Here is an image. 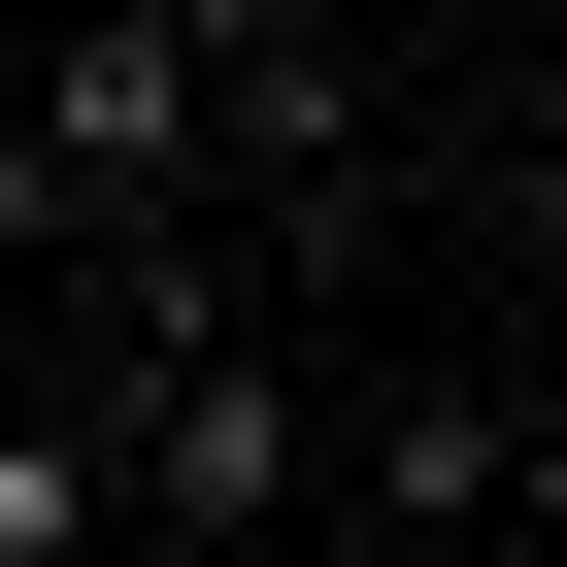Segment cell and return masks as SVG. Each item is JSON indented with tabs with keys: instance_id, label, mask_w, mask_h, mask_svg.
<instances>
[{
	"instance_id": "6da1fadb",
	"label": "cell",
	"mask_w": 567,
	"mask_h": 567,
	"mask_svg": "<svg viewBox=\"0 0 567 567\" xmlns=\"http://www.w3.org/2000/svg\"><path fill=\"white\" fill-rule=\"evenodd\" d=\"M0 134H34V267H101V234H200V200H234V134H200V34H167V0H34V101H0Z\"/></svg>"
},
{
	"instance_id": "7a4b0ae2",
	"label": "cell",
	"mask_w": 567,
	"mask_h": 567,
	"mask_svg": "<svg viewBox=\"0 0 567 567\" xmlns=\"http://www.w3.org/2000/svg\"><path fill=\"white\" fill-rule=\"evenodd\" d=\"M334 501L368 534H501V401H334Z\"/></svg>"
},
{
	"instance_id": "3957f363",
	"label": "cell",
	"mask_w": 567,
	"mask_h": 567,
	"mask_svg": "<svg viewBox=\"0 0 567 567\" xmlns=\"http://www.w3.org/2000/svg\"><path fill=\"white\" fill-rule=\"evenodd\" d=\"M501 534H534V567H567V401H501Z\"/></svg>"
}]
</instances>
